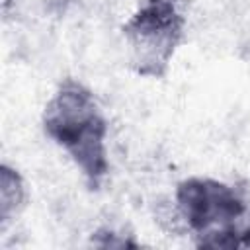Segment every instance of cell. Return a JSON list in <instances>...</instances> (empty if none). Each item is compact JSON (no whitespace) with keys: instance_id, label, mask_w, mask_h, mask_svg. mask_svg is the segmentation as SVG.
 Here are the masks:
<instances>
[{"instance_id":"2","label":"cell","mask_w":250,"mask_h":250,"mask_svg":"<svg viewBox=\"0 0 250 250\" xmlns=\"http://www.w3.org/2000/svg\"><path fill=\"white\" fill-rule=\"evenodd\" d=\"M172 213L199 248H250V184L189 176L174 189Z\"/></svg>"},{"instance_id":"4","label":"cell","mask_w":250,"mask_h":250,"mask_svg":"<svg viewBox=\"0 0 250 250\" xmlns=\"http://www.w3.org/2000/svg\"><path fill=\"white\" fill-rule=\"evenodd\" d=\"M27 201V188L21 174L2 162L0 166V229L4 230L25 207Z\"/></svg>"},{"instance_id":"3","label":"cell","mask_w":250,"mask_h":250,"mask_svg":"<svg viewBox=\"0 0 250 250\" xmlns=\"http://www.w3.org/2000/svg\"><path fill=\"white\" fill-rule=\"evenodd\" d=\"M188 20L189 0H139L121 25L131 68L143 78L166 76L186 41Z\"/></svg>"},{"instance_id":"1","label":"cell","mask_w":250,"mask_h":250,"mask_svg":"<svg viewBox=\"0 0 250 250\" xmlns=\"http://www.w3.org/2000/svg\"><path fill=\"white\" fill-rule=\"evenodd\" d=\"M41 125L80 170L88 189H100L109 174V125L94 92L76 78L61 80L43 107Z\"/></svg>"}]
</instances>
